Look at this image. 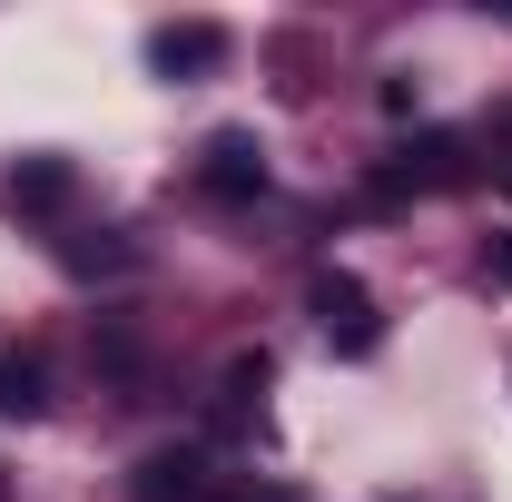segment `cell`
<instances>
[{"label":"cell","instance_id":"3957f363","mask_svg":"<svg viewBox=\"0 0 512 502\" xmlns=\"http://www.w3.org/2000/svg\"><path fill=\"white\" fill-rule=\"evenodd\" d=\"M197 197H217V207H256V197H266V148H256V128H217V138L197 148Z\"/></svg>","mask_w":512,"mask_h":502},{"label":"cell","instance_id":"52a82bcc","mask_svg":"<svg viewBox=\"0 0 512 502\" xmlns=\"http://www.w3.org/2000/svg\"><path fill=\"white\" fill-rule=\"evenodd\" d=\"M40 414H50V365L30 345H10L0 355V424H40Z\"/></svg>","mask_w":512,"mask_h":502},{"label":"cell","instance_id":"5b68a950","mask_svg":"<svg viewBox=\"0 0 512 502\" xmlns=\"http://www.w3.org/2000/svg\"><path fill=\"white\" fill-rule=\"evenodd\" d=\"M69 188H79V168H69V158H50V148H30V158H10L0 207H10V217H60Z\"/></svg>","mask_w":512,"mask_h":502},{"label":"cell","instance_id":"ba28073f","mask_svg":"<svg viewBox=\"0 0 512 502\" xmlns=\"http://www.w3.org/2000/svg\"><path fill=\"white\" fill-rule=\"evenodd\" d=\"M266 384H276V365H266V355H237V365L217 375V424H256V414H266Z\"/></svg>","mask_w":512,"mask_h":502},{"label":"cell","instance_id":"30bf717a","mask_svg":"<svg viewBox=\"0 0 512 502\" xmlns=\"http://www.w3.org/2000/svg\"><path fill=\"white\" fill-rule=\"evenodd\" d=\"M217 502H296V493H286V483H227Z\"/></svg>","mask_w":512,"mask_h":502},{"label":"cell","instance_id":"7c38bea8","mask_svg":"<svg viewBox=\"0 0 512 502\" xmlns=\"http://www.w3.org/2000/svg\"><path fill=\"white\" fill-rule=\"evenodd\" d=\"M503 188H512V158H503Z\"/></svg>","mask_w":512,"mask_h":502},{"label":"cell","instance_id":"277c9868","mask_svg":"<svg viewBox=\"0 0 512 502\" xmlns=\"http://www.w3.org/2000/svg\"><path fill=\"white\" fill-rule=\"evenodd\" d=\"M227 473L207 463V443H158L138 473H128V502H217Z\"/></svg>","mask_w":512,"mask_h":502},{"label":"cell","instance_id":"6da1fadb","mask_svg":"<svg viewBox=\"0 0 512 502\" xmlns=\"http://www.w3.org/2000/svg\"><path fill=\"white\" fill-rule=\"evenodd\" d=\"M306 315H316V335L335 345V355H375L384 345V306H375V286L365 276H345V266H316V286H306Z\"/></svg>","mask_w":512,"mask_h":502},{"label":"cell","instance_id":"7a4b0ae2","mask_svg":"<svg viewBox=\"0 0 512 502\" xmlns=\"http://www.w3.org/2000/svg\"><path fill=\"white\" fill-rule=\"evenodd\" d=\"M473 168H463V138H444V128H424V138H404L394 158H384L375 178H365V197L375 207H404V197H434V188H463Z\"/></svg>","mask_w":512,"mask_h":502},{"label":"cell","instance_id":"8992f818","mask_svg":"<svg viewBox=\"0 0 512 502\" xmlns=\"http://www.w3.org/2000/svg\"><path fill=\"white\" fill-rule=\"evenodd\" d=\"M217 60H227V30L217 20H158L148 30V69L158 79H207Z\"/></svg>","mask_w":512,"mask_h":502},{"label":"cell","instance_id":"9c48e42d","mask_svg":"<svg viewBox=\"0 0 512 502\" xmlns=\"http://www.w3.org/2000/svg\"><path fill=\"white\" fill-rule=\"evenodd\" d=\"M60 266H69V276H128V266H138V247H128L119 227H99V237H69Z\"/></svg>","mask_w":512,"mask_h":502},{"label":"cell","instance_id":"8fae6325","mask_svg":"<svg viewBox=\"0 0 512 502\" xmlns=\"http://www.w3.org/2000/svg\"><path fill=\"white\" fill-rule=\"evenodd\" d=\"M493 286H512V237H493Z\"/></svg>","mask_w":512,"mask_h":502},{"label":"cell","instance_id":"4fadbf2b","mask_svg":"<svg viewBox=\"0 0 512 502\" xmlns=\"http://www.w3.org/2000/svg\"><path fill=\"white\" fill-rule=\"evenodd\" d=\"M0 502H10V483H0Z\"/></svg>","mask_w":512,"mask_h":502}]
</instances>
